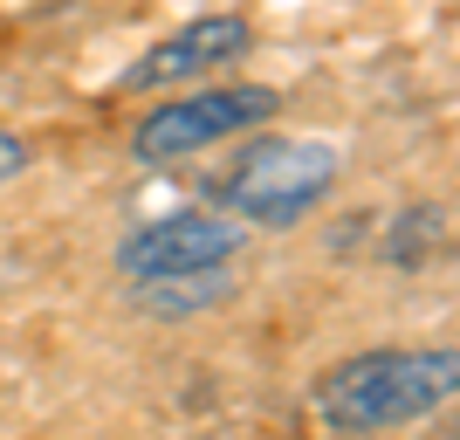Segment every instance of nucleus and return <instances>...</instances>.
<instances>
[{
  "label": "nucleus",
  "mask_w": 460,
  "mask_h": 440,
  "mask_svg": "<svg viewBox=\"0 0 460 440\" xmlns=\"http://www.w3.org/2000/svg\"><path fill=\"white\" fill-rule=\"evenodd\" d=\"M454 385H460L454 345H426V351L385 345V351H358V358L330 364L309 392V406L337 440H371V434H392V427L440 413L454 400Z\"/></svg>",
  "instance_id": "obj_1"
},
{
  "label": "nucleus",
  "mask_w": 460,
  "mask_h": 440,
  "mask_svg": "<svg viewBox=\"0 0 460 440\" xmlns=\"http://www.w3.org/2000/svg\"><path fill=\"white\" fill-rule=\"evenodd\" d=\"M337 173H344L337 145L269 131V138H254V145H241V158H234L227 179L213 186V200H220V213H234L241 228L288 234V228H303L309 213L330 200Z\"/></svg>",
  "instance_id": "obj_2"
},
{
  "label": "nucleus",
  "mask_w": 460,
  "mask_h": 440,
  "mask_svg": "<svg viewBox=\"0 0 460 440\" xmlns=\"http://www.w3.org/2000/svg\"><path fill=\"white\" fill-rule=\"evenodd\" d=\"M282 111V96L269 83H220V90H192L179 103H158V111L137 117L131 131V158L137 166H172V158H192V152H213L227 138L254 131Z\"/></svg>",
  "instance_id": "obj_3"
},
{
  "label": "nucleus",
  "mask_w": 460,
  "mask_h": 440,
  "mask_svg": "<svg viewBox=\"0 0 460 440\" xmlns=\"http://www.w3.org/2000/svg\"><path fill=\"white\" fill-rule=\"evenodd\" d=\"M248 248V228L220 207H172L158 220H137L124 241H117V275L124 289H152L172 283V275H207V268H227L234 255Z\"/></svg>",
  "instance_id": "obj_4"
},
{
  "label": "nucleus",
  "mask_w": 460,
  "mask_h": 440,
  "mask_svg": "<svg viewBox=\"0 0 460 440\" xmlns=\"http://www.w3.org/2000/svg\"><path fill=\"white\" fill-rule=\"evenodd\" d=\"M254 49V21L248 14H199L186 28H172L165 41H152L145 56L117 76L124 96H152V90H172V83H192V76H213L220 62H241Z\"/></svg>",
  "instance_id": "obj_5"
},
{
  "label": "nucleus",
  "mask_w": 460,
  "mask_h": 440,
  "mask_svg": "<svg viewBox=\"0 0 460 440\" xmlns=\"http://www.w3.org/2000/svg\"><path fill=\"white\" fill-rule=\"evenodd\" d=\"M131 296H137V310H152V317H192V310L227 303V296H234V262L227 268H207V275H172V283L131 289Z\"/></svg>",
  "instance_id": "obj_6"
},
{
  "label": "nucleus",
  "mask_w": 460,
  "mask_h": 440,
  "mask_svg": "<svg viewBox=\"0 0 460 440\" xmlns=\"http://www.w3.org/2000/svg\"><path fill=\"white\" fill-rule=\"evenodd\" d=\"M440 241H447V207H405L399 220L385 228V262L392 268H420Z\"/></svg>",
  "instance_id": "obj_7"
},
{
  "label": "nucleus",
  "mask_w": 460,
  "mask_h": 440,
  "mask_svg": "<svg viewBox=\"0 0 460 440\" xmlns=\"http://www.w3.org/2000/svg\"><path fill=\"white\" fill-rule=\"evenodd\" d=\"M28 166H35V145H28L21 131H7V124H0V186H14Z\"/></svg>",
  "instance_id": "obj_8"
}]
</instances>
